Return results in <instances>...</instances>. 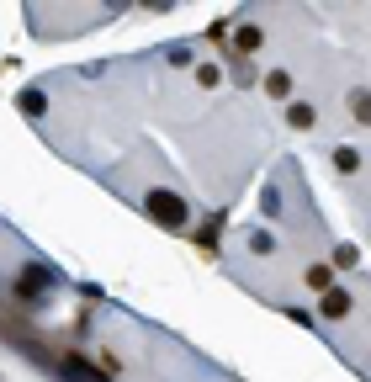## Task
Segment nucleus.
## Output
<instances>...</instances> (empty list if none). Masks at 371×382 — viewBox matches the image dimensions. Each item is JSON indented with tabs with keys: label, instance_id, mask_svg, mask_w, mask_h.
Masks as SVG:
<instances>
[{
	"label": "nucleus",
	"instance_id": "6",
	"mask_svg": "<svg viewBox=\"0 0 371 382\" xmlns=\"http://www.w3.org/2000/svg\"><path fill=\"white\" fill-rule=\"evenodd\" d=\"M260 48V32H239V53H255Z\"/></svg>",
	"mask_w": 371,
	"mask_h": 382
},
{
	"label": "nucleus",
	"instance_id": "4",
	"mask_svg": "<svg viewBox=\"0 0 371 382\" xmlns=\"http://www.w3.org/2000/svg\"><path fill=\"white\" fill-rule=\"evenodd\" d=\"M287 85H292L287 74H271V80H265V91H271V96H287Z\"/></svg>",
	"mask_w": 371,
	"mask_h": 382
},
{
	"label": "nucleus",
	"instance_id": "1",
	"mask_svg": "<svg viewBox=\"0 0 371 382\" xmlns=\"http://www.w3.org/2000/svg\"><path fill=\"white\" fill-rule=\"evenodd\" d=\"M149 213H154L165 228H180V223H186V202H180V197H170V191H149Z\"/></svg>",
	"mask_w": 371,
	"mask_h": 382
},
{
	"label": "nucleus",
	"instance_id": "3",
	"mask_svg": "<svg viewBox=\"0 0 371 382\" xmlns=\"http://www.w3.org/2000/svg\"><path fill=\"white\" fill-rule=\"evenodd\" d=\"M292 128H313V107H292Z\"/></svg>",
	"mask_w": 371,
	"mask_h": 382
},
{
	"label": "nucleus",
	"instance_id": "2",
	"mask_svg": "<svg viewBox=\"0 0 371 382\" xmlns=\"http://www.w3.org/2000/svg\"><path fill=\"white\" fill-rule=\"evenodd\" d=\"M323 313H329V319H345V313H350V298H345V292H329V298H323Z\"/></svg>",
	"mask_w": 371,
	"mask_h": 382
},
{
	"label": "nucleus",
	"instance_id": "5",
	"mask_svg": "<svg viewBox=\"0 0 371 382\" xmlns=\"http://www.w3.org/2000/svg\"><path fill=\"white\" fill-rule=\"evenodd\" d=\"M335 165H339V170H356L360 159H356V149H339V154H335Z\"/></svg>",
	"mask_w": 371,
	"mask_h": 382
}]
</instances>
